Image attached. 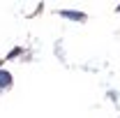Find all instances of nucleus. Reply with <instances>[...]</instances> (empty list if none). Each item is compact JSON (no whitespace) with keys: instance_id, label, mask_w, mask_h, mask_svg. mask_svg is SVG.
<instances>
[{"instance_id":"obj_1","label":"nucleus","mask_w":120,"mask_h":118,"mask_svg":"<svg viewBox=\"0 0 120 118\" xmlns=\"http://www.w3.org/2000/svg\"><path fill=\"white\" fill-rule=\"evenodd\" d=\"M12 83V74L9 72H0V88H7Z\"/></svg>"},{"instance_id":"obj_2","label":"nucleus","mask_w":120,"mask_h":118,"mask_svg":"<svg viewBox=\"0 0 120 118\" xmlns=\"http://www.w3.org/2000/svg\"><path fill=\"white\" fill-rule=\"evenodd\" d=\"M62 16H67V19H74V21H83V14H76V12H62Z\"/></svg>"}]
</instances>
